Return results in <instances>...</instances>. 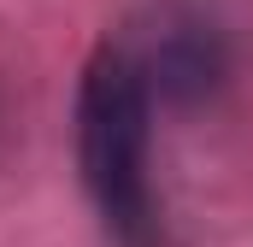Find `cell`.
I'll list each match as a JSON object with an SVG mask.
<instances>
[{"label": "cell", "instance_id": "3", "mask_svg": "<svg viewBox=\"0 0 253 247\" xmlns=\"http://www.w3.org/2000/svg\"><path fill=\"white\" fill-rule=\"evenodd\" d=\"M0 135H6V94H0Z\"/></svg>", "mask_w": 253, "mask_h": 247}, {"label": "cell", "instance_id": "2", "mask_svg": "<svg viewBox=\"0 0 253 247\" xmlns=\"http://www.w3.org/2000/svg\"><path fill=\"white\" fill-rule=\"evenodd\" d=\"M153 106H206L230 82V36L194 0H153L118 41Z\"/></svg>", "mask_w": 253, "mask_h": 247}, {"label": "cell", "instance_id": "1", "mask_svg": "<svg viewBox=\"0 0 253 247\" xmlns=\"http://www.w3.org/2000/svg\"><path fill=\"white\" fill-rule=\"evenodd\" d=\"M147 124H153V100L135 82L118 41H106L83 65L77 159H83V188L118 247H165V212L147 177Z\"/></svg>", "mask_w": 253, "mask_h": 247}]
</instances>
